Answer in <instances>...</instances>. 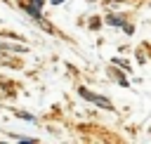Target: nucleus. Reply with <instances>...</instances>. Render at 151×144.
I'll return each instance as SVG.
<instances>
[{
  "label": "nucleus",
  "instance_id": "f257e3e1",
  "mask_svg": "<svg viewBox=\"0 0 151 144\" xmlns=\"http://www.w3.org/2000/svg\"><path fill=\"white\" fill-rule=\"evenodd\" d=\"M80 94H83L87 102H94V104H99V106H104V109H111V102H109V99H104V97H99V94H94V92H90V90H85V87H80Z\"/></svg>",
  "mask_w": 151,
  "mask_h": 144
}]
</instances>
